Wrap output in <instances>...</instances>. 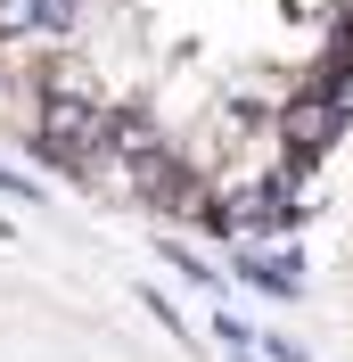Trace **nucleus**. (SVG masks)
I'll return each instance as SVG.
<instances>
[{"label":"nucleus","instance_id":"nucleus-1","mask_svg":"<svg viewBox=\"0 0 353 362\" xmlns=\"http://www.w3.org/2000/svg\"><path fill=\"white\" fill-rule=\"evenodd\" d=\"M83 0H0V42H66Z\"/></svg>","mask_w":353,"mask_h":362},{"label":"nucleus","instance_id":"nucleus-2","mask_svg":"<svg viewBox=\"0 0 353 362\" xmlns=\"http://www.w3.org/2000/svg\"><path fill=\"white\" fill-rule=\"evenodd\" d=\"M337 124H345V115H337V99H329V90H304V99L287 107V124H280V132H287V148H296V157H321Z\"/></svg>","mask_w":353,"mask_h":362},{"label":"nucleus","instance_id":"nucleus-3","mask_svg":"<svg viewBox=\"0 0 353 362\" xmlns=\"http://www.w3.org/2000/svg\"><path fill=\"white\" fill-rule=\"evenodd\" d=\"M246 280H255V288H271V296H296V255H287V247H255V255H246Z\"/></svg>","mask_w":353,"mask_h":362},{"label":"nucleus","instance_id":"nucleus-4","mask_svg":"<svg viewBox=\"0 0 353 362\" xmlns=\"http://www.w3.org/2000/svg\"><path fill=\"white\" fill-rule=\"evenodd\" d=\"M0 198H17V206H33V198H42V189H33V181H25V173H0Z\"/></svg>","mask_w":353,"mask_h":362}]
</instances>
